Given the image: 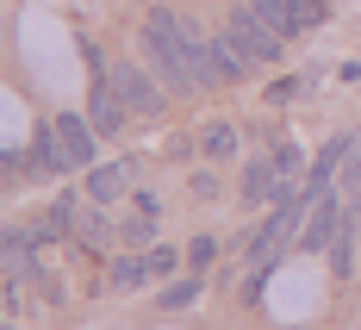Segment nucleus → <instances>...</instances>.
Here are the masks:
<instances>
[{
	"mask_svg": "<svg viewBox=\"0 0 361 330\" xmlns=\"http://www.w3.org/2000/svg\"><path fill=\"white\" fill-rule=\"evenodd\" d=\"M106 237H112V224L100 219V212H81V219H75V237H69V243H81V250H106Z\"/></svg>",
	"mask_w": 361,
	"mask_h": 330,
	"instance_id": "nucleus-12",
	"label": "nucleus"
},
{
	"mask_svg": "<svg viewBox=\"0 0 361 330\" xmlns=\"http://www.w3.org/2000/svg\"><path fill=\"white\" fill-rule=\"evenodd\" d=\"M149 274H156V268H149V256H118V262L106 268V287H112V293H137Z\"/></svg>",
	"mask_w": 361,
	"mask_h": 330,
	"instance_id": "nucleus-9",
	"label": "nucleus"
},
{
	"mask_svg": "<svg viewBox=\"0 0 361 330\" xmlns=\"http://www.w3.org/2000/svg\"><path fill=\"white\" fill-rule=\"evenodd\" d=\"M106 87L118 94V106L131 112V118H156V112H162V87H156V75H149L144 63H112Z\"/></svg>",
	"mask_w": 361,
	"mask_h": 330,
	"instance_id": "nucleus-2",
	"label": "nucleus"
},
{
	"mask_svg": "<svg viewBox=\"0 0 361 330\" xmlns=\"http://www.w3.org/2000/svg\"><path fill=\"white\" fill-rule=\"evenodd\" d=\"M125 193H131V162H94L87 169V200L94 206H112Z\"/></svg>",
	"mask_w": 361,
	"mask_h": 330,
	"instance_id": "nucleus-5",
	"label": "nucleus"
},
{
	"mask_svg": "<svg viewBox=\"0 0 361 330\" xmlns=\"http://www.w3.org/2000/svg\"><path fill=\"white\" fill-rule=\"evenodd\" d=\"M200 149H206V162H231V156H237V125H224V118L206 125V131H200Z\"/></svg>",
	"mask_w": 361,
	"mask_h": 330,
	"instance_id": "nucleus-10",
	"label": "nucleus"
},
{
	"mask_svg": "<svg viewBox=\"0 0 361 330\" xmlns=\"http://www.w3.org/2000/svg\"><path fill=\"white\" fill-rule=\"evenodd\" d=\"M56 125V138H63V156H69V169H94V118H81V112H56L50 118Z\"/></svg>",
	"mask_w": 361,
	"mask_h": 330,
	"instance_id": "nucleus-4",
	"label": "nucleus"
},
{
	"mask_svg": "<svg viewBox=\"0 0 361 330\" xmlns=\"http://www.w3.org/2000/svg\"><path fill=\"white\" fill-rule=\"evenodd\" d=\"M250 63H255V56H250L231 32L212 37V75H218V81H243V75H250Z\"/></svg>",
	"mask_w": 361,
	"mask_h": 330,
	"instance_id": "nucleus-7",
	"label": "nucleus"
},
{
	"mask_svg": "<svg viewBox=\"0 0 361 330\" xmlns=\"http://www.w3.org/2000/svg\"><path fill=\"white\" fill-rule=\"evenodd\" d=\"M224 32L237 37V44L250 50L255 63H281V50H287V37L274 32V25H268L255 6H243V0H237V13H231V25H224Z\"/></svg>",
	"mask_w": 361,
	"mask_h": 330,
	"instance_id": "nucleus-3",
	"label": "nucleus"
},
{
	"mask_svg": "<svg viewBox=\"0 0 361 330\" xmlns=\"http://www.w3.org/2000/svg\"><path fill=\"white\" fill-rule=\"evenodd\" d=\"M212 256H218V237H193V243H187V262H193V268H206Z\"/></svg>",
	"mask_w": 361,
	"mask_h": 330,
	"instance_id": "nucleus-15",
	"label": "nucleus"
},
{
	"mask_svg": "<svg viewBox=\"0 0 361 330\" xmlns=\"http://www.w3.org/2000/svg\"><path fill=\"white\" fill-rule=\"evenodd\" d=\"M268 156H274V169H281V175H287V181H305V162H299V149H293L287 138H281V144L268 149Z\"/></svg>",
	"mask_w": 361,
	"mask_h": 330,
	"instance_id": "nucleus-14",
	"label": "nucleus"
},
{
	"mask_svg": "<svg viewBox=\"0 0 361 330\" xmlns=\"http://www.w3.org/2000/svg\"><path fill=\"white\" fill-rule=\"evenodd\" d=\"M175 250H169V243H156V250H149V268H156V274H175Z\"/></svg>",
	"mask_w": 361,
	"mask_h": 330,
	"instance_id": "nucleus-16",
	"label": "nucleus"
},
{
	"mask_svg": "<svg viewBox=\"0 0 361 330\" xmlns=\"http://www.w3.org/2000/svg\"><path fill=\"white\" fill-rule=\"evenodd\" d=\"M69 169V156H63V138H56V125H44L32 138V175H63Z\"/></svg>",
	"mask_w": 361,
	"mask_h": 330,
	"instance_id": "nucleus-8",
	"label": "nucleus"
},
{
	"mask_svg": "<svg viewBox=\"0 0 361 330\" xmlns=\"http://www.w3.org/2000/svg\"><path fill=\"white\" fill-rule=\"evenodd\" d=\"M193 299H200V274H180V281H169V287L156 293V305H162V312H187Z\"/></svg>",
	"mask_w": 361,
	"mask_h": 330,
	"instance_id": "nucleus-11",
	"label": "nucleus"
},
{
	"mask_svg": "<svg viewBox=\"0 0 361 330\" xmlns=\"http://www.w3.org/2000/svg\"><path fill=\"white\" fill-rule=\"evenodd\" d=\"M144 50H149V63L162 69V81L180 87V94H206V87H218L212 37H200L193 19H180L175 6H149L144 13Z\"/></svg>",
	"mask_w": 361,
	"mask_h": 330,
	"instance_id": "nucleus-1",
	"label": "nucleus"
},
{
	"mask_svg": "<svg viewBox=\"0 0 361 330\" xmlns=\"http://www.w3.org/2000/svg\"><path fill=\"white\" fill-rule=\"evenodd\" d=\"M87 118H94L106 138H118V131H125V118H131V112L118 106V94L106 87V75H100V81H94V94H87Z\"/></svg>",
	"mask_w": 361,
	"mask_h": 330,
	"instance_id": "nucleus-6",
	"label": "nucleus"
},
{
	"mask_svg": "<svg viewBox=\"0 0 361 330\" xmlns=\"http://www.w3.org/2000/svg\"><path fill=\"white\" fill-rule=\"evenodd\" d=\"M324 256H330V274H349V268H355V219L336 231V243H330Z\"/></svg>",
	"mask_w": 361,
	"mask_h": 330,
	"instance_id": "nucleus-13",
	"label": "nucleus"
}]
</instances>
